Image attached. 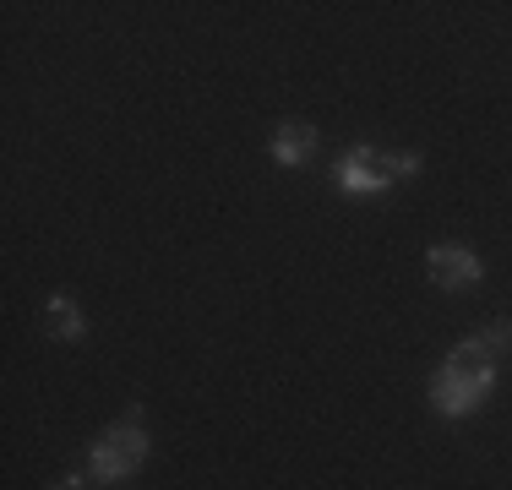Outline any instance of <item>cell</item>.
I'll return each instance as SVG.
<instances>
[{
    "label": "cell",
    "instance_id": "obj_3",
    "mask_svg": "<svg viewBox=\"0 0 512 490\" xmlns=\"http://www.w3.org/2000/svg\"><path fill=\"white\" fill-rule=\"evenodd\" d=\"M425 267H431V278H436L442 289H469V284H480V256L463 251V245H431Z\"/></svg>",
    "mask_w": 512,
    "mask_h": 490
},
{
    "label": "cell",
    "instance_id": "obj_4",
    "mask_svg": "<svg viewBox=\"0 0 512 490\" xmlns=\"http://www.w3.org/2000/svg\"><path fill=\"white\" fill-rule=\"evenodd\" d=\"M338 180H344L349 191H382L387 169H382V158H376L371 147H355V153L344 158V169H338Z\"/></svg>",
    "mask_w": 512,
    "mask_h": 490
},
{
    "label": "cell",
    "instance_id": "obj_6",
    "mask_svg": "<svg viewBox=\"0 0 512 490\" xmlns=\"http://www.w3.org/2000/svg\"><path fill=\"white\" fill-rule=\"evenodd\" d=\"M82 311H77V300H66V294H55L50 300V333L55 338H82Z\"/></svg>",
    "mask_w": 512,
    "mask_h": 490
},
{
    "label": "cell",
    "instance_id": "obj_1",
    "mask_svg": "<svg viewBox=\"0 0 512 490\" xmlns=\"http://www.w3.org/2000/svg\"><path fill=\"white\" fill-rule=\"evenodd\" d=\"M512 349V327H491V333H480V338H469V343H458L453 354H447V365H442V376L431 382V398H436V409L442 414H469V409H480V398H485V387H491V376H496V360Z\"/></svg>",
    "mask_w": 512,
    "mask_h": 490
},
{
    "label": "cell",
    "instance_id": "obj_5",
    "mask_svg": "<svg viewBox=\"0 0 512 490\" xmlns=\"http://www.w3.org/2000/svg\"><path fill=\"white\" fill-rule=\"evenodd\" d=\"M311 147H316V131L311 126H295V120H289V126L273 131V153L284 158V164H306Z\"/></svg>",
    "mask_w": 512,
    "mask_h": 490
},
{
    "label": "cell",
    "instance_id": "obj_2",
    "mask_svg": "<svg viewBox=\"0 0 512 490\" xmlns=\"http://www.w3.org/2000/svg\"><path fill=\"white\" fill-rule=\"evenodd\" d=\"M148 458V436H142V409H126V420L109 425V431L93 441V480L115 485L126 480L137 463Z\"/></svg>",
    "mask_w": 512,
    "mask_h": 490
},
{
    "label": "cell",
    "instance_id": "obj_7",
    "mask_svg": "<svg viewBox=\"0 0 512 490\" xmlns=\"http://www.w3.org/2000/svg\"><path fill=\"white\" fill-rule=\"evenodd\" d=\"M55 490H82V480H60Z\"/></svg>",
    "mask_w": 512,
    "mask_h": 490
}]
</instances>
